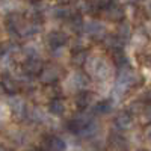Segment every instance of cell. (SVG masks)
Segmentation results:
<instances>
[{"instance_id": "cell-8", "label": "cell", "mask_w": 151, "mask_h": 151, "mask_svg": "<svg viewBox=\"0 0 151 151\" xmlns=\"http://www.w3.org/2000/svg\"><path fill=\"white\" fill-rule=\"evenodd\" d=\"M113 124H115V127L118 130H129L132 125H133V118H132V113L130 112H122L119 113V115L115 118V121H113Z\"/></svg>"}, {"instance_id": "cell-22", "label": "cell", "mask_w": 151, "mask_h": 151, "mask_svg": "<svg viewBox=\"0 0 151 151\" xmlns=\"http://www.w3.org/2000/svg\"><path fill=\"white\" fill-rule=\"evenodd\" d=\"M74 8L79 12H89L92 8V2H89V0H77Z\"/></svg>"}, {"instance_id": "cell-13", "label": "cell", "mask_w": 151, "mask_h": 151, "mask_svg": "<svg viewBox=\"0 0 151 151\" xmlns=\"http://www.w3.org/2000/svg\"><path fill=\"white\" fill-rule=\"evenodd\" d=\"M104 17L112 20V21H118V20H122L124 17V11L122 8L119 6H104Z\"/></svg>"}, {"instance_id": "cell-19", "label": "cell", "mask_w": 151, "mask_h": 151, "mask_svg": "<svg viewBox=\"0 0 151 151\" xmlns=\"http://www.w3.org/2000/svg\"><path fill=\"white\" fill-rule=\"evenodd\" d=\"M110 145L113 148H127V142H125V137H122L118 133H113L110 136Z\"/></svg>"}, {"instance_id": "cell-28", "label": "cell", "mask_w": 151, "mask_h": 151, "mask_svg": "<svg viewBox=\"0 0 151 151\" xmlns=\"http://www.w3.org/2000/svg\"><path fill=\"white\" fill-rule=\"evenodd\" d=\"M145 137H147V141H148V142H151V127L147 129V132H145Z\"/></svg>"}, {"instance_id": "cell-25", "label": "cell", "mask_w": 151, "mask_h": 151, "mask_svg": "<svg viewBox=\"0 0 151 151\" xmlns=\"http://www.w3.org/2000/svg\"><path fill=\"white\" fill-rule=\"evenodd\" d=\"M144 109V101H137V103H132L130 106V113H139L141 110Z\"/></svg>"}, {"instance_id": "cell-27", "label": "cell", "mask_w": 151, "mask_h": 151, "mask_svg": "<svg viewBox=\"0 0 151 151\" xmlns=\"http://www.w3.org/2000/svg\"><path fill=\"white\" fill-rule=\"evenodd\" d=\"M141 101H144V103H150V101H151V89L145 91V94H144L142 98H141Z\"/></svg>"}, {"instance_id": "cell-31", "label": "cell", "mask_w": 151, "mask_h": 151, "mask_svg": "<svg viewBox=\"0 0 151 151\" xmlns=\"http://www.w3.org/2000/svg\"><path fill=\"white\" fill-rule=\"evenodd\" d=\"M130 2H139V0H130Z\"/></svg>"}, {"instance_id": "cell-23", "label": "cell", "mask_w": 151, "mask_h": 151, "mask_svg": "<svg viewBox=\"0 0 151 151\" xmlns=\"http://www.w3.org/2000/svg\"><path fill=\"white\" fill-rule=\"evenodd\" d=\"M55 15H56L58 18L65 20V18L70 17V11H68L67 8H56V9H55Z\"/></svg>"}, {"instance_id": "cell-7", "label": "cell", "mask_w": 151, "mask_h": 151, "mask_svg": "<svg viewBox=\"0 0 151 151\" xmlns=\"http://www.w3.org/2000/svg\"><path fill=\"white\" fill-rule=\"evenodd\" d=\"M9 106H11V109H12V112H14V115L20 119V118H23L24 115H26V103H24V100L21 98V97H12L11 100H9Z\"/></svg>"}, {"instance_id": "cell-18", "label": "cell", "mask_w": 151, "mask_h": 151, "mask_svg": "<svg viewBox=\"0 0 151 151\" xmlns=\"http://www.w3.org/2000/svg\"><path fill=\"white\" fill-rule=\"evenodd\" d=\"M130 35H132V29H130V24L129 23H122L121 26H119V29H118V38L122 41V42H125L130 38Z\"/></svg>"}, {"instance_id": "cell-24", "label": "cell", "mask_w": 151, "mask_h": 151, "mask_svg": "<svg viewBox=\"0 0 151 151\" xmlns=\"http://www.w3.org/2000/svg\"><path fill=\"white\" fill-rule=\"evenodd\" d=\"M144 122H147V124H150L151 122V101L148 103V106L144 109Z\"/></svg>"}, {"instance_id": "cell-11", "label": "cell", "mask_w": 151, "mask_h": 151, "mask_svg": "<svg viewBox=\"0 0 151 151\" xmlns=\"http://www.w3.org/2000/svg\"><path fill=\"white\" fill-rule=\"evenodd\" d=\"M42 148L45 150H65L67 145L64 139H60L58 136H47L42 141Z\"/></svg>"}, {"instance_id": "cell-4", "label": "cell", "mask_w": 151, "mask_h": 151, "mask_svg": "<svg viewBox=\"0 0 151 151\" xmlns=\"http://www.w3.org/2000/svg\"><path fill=\"white\" fill-rule=\"evenodd\" d=\"M60 76V70L59 67L55 65H50V67H42V70L40 71V82L50 85V83H55Z\"/></svg>"}, {"instance_id": "cell-15", "label": "cell", "mask_w": 151, "mask_h": 151, "mask_svg": "<svg viewBox=\"0 0 151 151\" xmlns=\"http://www.w3.org/2000/svg\"><path fill=\"white\" fill-rule=\"evenodd\" d=\"M104 44H106L107 48L112 50V52L113 50H118V48H122V45H124V42L116 35H106L104 36Z\"/></svg>"}, {"instance_id": "cell-1", "label": "cell", "mask_w": 151, "mask_h": 151, "mask_svg": "<svg viewBox=\"0 0 151 151\" xmlns=\"http://www.w3.org/2000/svg\"><path fill=\"white\" fill-rule=\"evenodd\" d=\"M85 65H86V70L89 74H92L95 79H100V80H104L109 77V74H110V67H109V62L103 58H89V59H86L85 62Z\"/></svg>"}, {"instance_id": "cell-30", "label": "cell", "mask_w": 151, "mask_h": 151, "mask_svg": "<svg viewBox=\"0 0 151 151\" xmlns=\"http://www.w3.org/2000/svg\"><path fill=\"white\" fill-rule=\"evenodd\" d=\"M59 3H68V2H71V0H58Z\"/></svg>"}, {"instance_id": "cell-29", "label": "cell", "mask_w": 151, "mask_h": 151, "mask_svg": "<svg viewBox=\"0 0 151 151\" xmlns=\"http://www.w3.org/2000/svg\"><path fill=\"white\" fill-rule=\"evenodd\" d=\"M147 11L151 14V0H148V3H147Z\"/></svg>"}, {"instance_id": "cell-21", "label": "cell", "mask_w": 151, "mask_h": 151, "mask_svg": "<svg viewBox=\"0 0 151 151\" xmlns=\"http://www.w3.org/2000/svg\"><path fill=\"white\" fill-rule=\"evenodd\" d=\"M29 118H30L32 121H35V122H42V121L45 119L42 110L38 109V107H33V109L29 112Z\"/></svg>"}, {"instance_id": "cell-6", "label": "cell", "mask_w": 151, "mask_h": 151, "mask_svg": "<svg viewBox=\"0 0 151 151\" xmlns=\"http://www.w3.org/2000/svg\"><path fill=\"white\" fill-rule=\"evenodd\" d=\"M44 64H42V60L41 59H38L36 58H27L26 60H24V64H23V70L26 74H30V76H35V74H40V71L42 70Z\"/></svg>"}, {"instance_id": "cell-5", "label": "cell", "mask_w": 151, "mask_h": 151, "mask_svg": "<svg viewBox=\"0 0 151 151\" xmlns=\"http://www.w3.org/2000/svg\"><path fill=\"white\" fill-rule=\"evenodd\" d=\"M47 41H48V45L52 48H55V47H64L68 42V35L65 32H60V30H53V32L48 33Z\"/></svg>"}, {"instance_id": "cell-17", "label": "cell", "mask_w": 151, "mask_h": 151, "mask_svg": "<svg viewBox=\"0 0 151 151\" xmlns=\"http://www.w3.org/2000/svg\"><path fill=\"white\" fill-rule=\"evenodd\" d=\"M112 110H113V104H112L110 100H109V101L98 103L95 106V113H97V115H107V113H110Z\"/></svg>"}, {"instance_id": "cell-12", "label": "cell", "mask_w": 151, "mask_h": 151, "mask_svg": "<svg viewBox=\"0 0 151 151\" xmlns=\"http://www.w3.org/2000/svg\"><path fill=\"white\" fill-rule=\"evenodd\" d=\"M74 101H76V104H77V107H80V109H86L88 106L92 103V94H91V92H88V91L80 89V92H77V95H76Z\"/></svg>"}, {"instance_id": "cell-16", "label": "cell", "mask_w": 151, "mask_h": 151, "mask_svg": "<svg viewBox=\"0 0 151 151\" xmlns=\"http://www.w3.org/2000/svg\"><path fill=\"white\" fill-rule=\"evenodd\" d=\"M97 133H98V124L95 121H91L89 124H86L85 127L79 132V134L83 136V137H94Z\"/></svg>"}, {"instance_id": "cell-9", "label": "cell", "mask_w": 151, "mask_h": 151, "mask_svg": "<svg viewBox=\"0 0 151 151\" xmlns=\"http://www.w3.org/2000/svg\"><path fill=\"white\" fill-rule=\"evenodd\" d=\"M0 85H2L3 91L8 92V94H17L18 89H20V83H18V80L14 79V77H11L9 74L3 76L2 80H0Z\"/></svg>"}, {"instance_id": "cell-10", "label": "cell", "mask_w": 151, "mask_h": 151, "mask_svg": "<svg viewBox=\"0 0 151 151\" xmlns=\"http://www.w3.org/2000/svg\"><path fill=\"white\" fill-rule=\"evenodd\" d=\"M88 83H89V80H88V77L83 74V73H74L70 76V86L74 88L76 91H80V89H85V88L88 86Z\"/></svg>"}, {"instance_id": "cell-2", "label": "cell", "mask_w": 151, "mask_h": 151, "mask_svg": "<svg viewBox=\"0 0 151 151\" xmlns=\"http://www.w3.org/2000/svg\"><path fill=\"white\" fill-rule=\"evenodd\" d=\"M82 29L85 30V33L88 36L94 38V40H103L106 36V26L98 20H89V21L83 23Z\"/></svg>"}, {"instance_id": "cell-20", "label": "cell", "mask_w": 151, "mask_h": 151, "mask_svg": "<svg viewBox=\"0 0 151 151\" xmlns=\"http://www.w3.org/2000/svg\"><path fill=\"white\" fill-rule=\"evenodd\" d=\"M86 59H88V53L82 48V50H79V52L73 56V64L74 65H85Z\"/></svg>"}, {"instance_id": "cell-26", "label": "cell", "mask_w": 151, "mask_h": 151, "mask_svg": "<svg viewBox=\"0 0 151 151\" xmlns=\"http://www.w3.org/2000/svg\"><path fill=\"white\" fill-rule=\"evenodd\" d=\"M6 116H8V109L0 104V121H5Z\"/></svg>"}, {"instance_id": "cell-14", "label": "cell", "mask_w": 151, "mask_h": 151, "mask_svg": "<svg viewBox=\"0 0 151 151\" xmlns=\"http://www.w3.org/2000/svg\"><path fill=\"white\" fill-rule=\"evenodd\" d=\"M50 112L53 113V115H64V112H65V103H64V100L62 98H53L52 101H50V106H48Z\"/></svg>"}, {"instance_id": "cell-3", "label": "cell", "mask_w": 151, "mask_h": 151, "mask_svg": "<svg viewBox=\"0 0 151 151\" xmlns=\"http://www.w3.org/2000/svg\"><path fill=\"white\" fill-rule=\"evenodd\" d=\"M91 121H94L92 115L91 113H86V112H79L77 115H74V118L68 122V129L71 132H76V133H79L86 124H89Z\"/></svg>"}]
</instances>
